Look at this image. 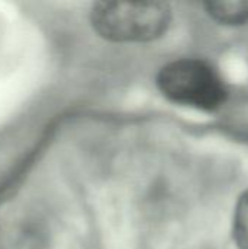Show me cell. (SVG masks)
<instances>
[{"label":"cell","mask_w":248,"mask_h":249,"mask_svg":"<svg viewBox=\"0 0 248 249\" xmlns=\"http://www.w3.org/2000/svg\"><path fill=\"white\" fill-rule=\"evenodd\" d=\"M208 13L222 25H243L248 22V1H209L206 3Z\"/></svg>","instance_id":"3957f363"},{"label":"cell","mask_w":248,"mask_h":249,"mask_svg":"<svg viewBox=\"0 0 248 249\" xmlns=\"http://www.w3.org/2000/svg\"><path fill=\"white\" fill-rule=\"evenodd\" d=\"M170 20V6L159 1H98L91 10L94 29L114 42L156 39L167 32Z\"/></svg>","instance_id":"6da1fadb"},{"label":"cell","mask_w":248,"mask_h":249,"mask_svg":"<svg viewBox=\"0 0 248 249\" xmlns=\"http://www.w3.org/2000/svg\"><path fill=\"white\" fill-rule=\"evenodd\" d=\"M156 85L168 101L200 111L221 108L228 96L218 70L199 58H180L165 64L156 76Z\"/></svg>","instance_id":"7a4b0ae2"},{"label":"cell","mask_w":248,"mask_h":249,"mask_svg":"<svg viewBox=\"0 0 248 249\" xmlns=\"http://www.w3.org/2000/svg\"><path fill=\"white\" fill-rule=\"evenodd\" d=\"M234 241L238 249H248V191H246L234 213Z\"/></svg>","instance_id":"277c9868"}]
</instances>
